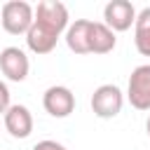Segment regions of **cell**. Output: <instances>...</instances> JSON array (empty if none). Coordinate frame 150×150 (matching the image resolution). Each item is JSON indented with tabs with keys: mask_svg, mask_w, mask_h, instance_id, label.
Wrapping results in <instances>:
<instances>
[{
	"mask_svg": "<svg viewBox=\"0 0 150 150\" xmlns=\"http://www.w3.org/2000/svg\"><path fill=\"white\" fill-rule=\"evenodd\" d=\"M9 105H12V103H9V87L0 80V115H5Z\"/></svg>",
	"mask_w": 150,
	"mask_h": 150,
	"instance_id": "obj_12",
	"label": "cell"
},
{
	"mask_svg": "<svg viewBox=\"0 0 150 150\" xmlns=\"http://www.w3.org/2000/svg\"><path fill=\"white\" fill-rule=\"evenodd\" d=\"M89 19H75L66 28V45L73 54H89Z\"/></svg>",
	"mask_w": 150,
	"mask_h": 150,
	"instance_id": "obj_9",
	"label": "cell"
},
{
	"mask_svg": "<svg viewBox=\"0 0 150 150\" xmlns=\"http://www.w3.org/2000/svg\"><path fill=\"white\" fill-rule=\"evenodd\" d=\"M145 131H148V136H150V115H148V120H145Z\"/></svg>",
	"mask_w": 150,
	"mask_h": 150,
	"instance_id": "obj_14",
	"label": "cell"
},
{
	"mask_svg": "<svg viewBox=\"0 0 150 150\" xmlns=\"http://www.w3.org/2000/svg\"><path fill=\"white\" fill-rule=\"evenodd\" d=\"M134 45L141 56H150V7H143L134 21Z\"/></svg>",
	"mask_w": 150,
	"mask_h": 150,
	"instance_id": "obj_11",
	"label": "cell"
},
{
	"mask_svg": "<svg viewBox=\"0 0 150 150\" xmlns=\"http://www.w3.org/2000/svg\"><path fill=\"white\" fill-rule=\"evenodd\" d=\"M117 45L115 33L103 23V21H91L89 28V54H108Z\"/></svg>",
	"mask_w": 150,
	"mask_h": 150,
	"instance_id": "obj_10",
	"label": "cell"
},
{
	"mask_svg": "<svg viewBox=\"0 0 150 150\" xmlns=\"http://www.w3.org/2000/svg\"><path fill=\"white\" fill-rule=\"evenodd\" d=\"M127 98L136 110H150V63L136 66L129 75Z\"/></svg>",
	"mask_w": 150,
	"mask_h": 150,
	"instance_id": "obj_4",
	"label": "cell"
},
{
	"mask_svg": "<svg viewBox=\"0 0 150 150\" xmlns=\"http://www.w3.org/2000/svg\"><path fill=\"white\" fill-rule=\"evenodd\" d=\"M68 7L59 0H42L33 7V26L26 33V45L33 54L42 56L54 52L59 38L68 28Z\"/></svg>",
	"mask_w": 150,
	"mask_h": 150,
	"instance_id": "obj_1",
	"label": "cell"
},
{
	"mask_svg": "<svg viewBox=\"0 0 150 150\" xmlns=\"http://www.w3.org/2000/svg\"><path fill=\"white\" fill-rule=\"evenodd\" d=\"M2 120H5L7 134L14 136V138H28V136L33 134V115H30V110H28L26 105H21V103L9 105L7 112L2 115Z\"/></svg>",
	"mask_w": 150,
	"mask_h": 150,
	"instance_id": "obj_8",
	"label": "cell"
},
{
	"mask_svg": "<svg viewBox=\"0 0 150 150\" xmlns=\"http://www.w3.org/2000/svg\"><path fill=\"white\" fill-rule=\"evenodd\" d=\"M42 105L52 117H68L75 110V94L63 84H52L42 94Z\"/></svg>",
	"mask_w": 150,
	"mask_h": 150,
	"instance_id": "obj_6",
	"label": "cell"
},
{
	"mask_svg": "<svg viewBox=\"0 0 150 150\" xmlns=\"http://www.w3.org/2000/svg\"><path fill=\"white\" fill-rule=\"evenodd\" d=\"M91 110L96 117L101 120H112L122 112V105H124V94L117 84H101L94 89L91 94Z\"/></svg>",
	"mask_w": 150,
	"mask_h": 150,
	"instance_id": "obj_3",
	"label": "cell"
},
{
	"mask_svg": "<svg viewBox=\"0 0 150 150\" xmlns=\"http://www.w3.org/2000/svg\"><path fill=\"white\" fill-rule=\"evenodd\" d=\"M0 70L12 82H23L30 70V61L23 49L19 47H5L0 52Z\"/></svg>",
	"mask_w": 150,
	"mask_h": 150,
	"instance_id": "obj_7",
	"label": "cell"
},
{
	"mask_svg": "<svg viewBox=\"0 0 150 150\" xmlns=\"http://www.w3.org/2000/svg\"><path fill=\"white\" fill-rule=\"evenodd\" d=\"M136 7L129 0H110L103 7V23L112 30V33H122L129 30L136 21Z\"/></svg>",
	"mask_w": 150,
	"mask_h": 150,
	"instance_id": "obj_5",
	"label": "cell"
},
{
	"mask_svg": "<svg viewBox=\"0 0 150 150\" xmlns=\"http://www.w3.org/2000/svg\"><path fill=\"white\" fill-rule=\"evenodd\" d=\"M33 150H68V148L61 145V143H56V141H52V138H45V141H38L33 145Z\"/></svg>",
	"mask_w": 150,
	"mask_h": 150,
	"instance_id": "obj_13",
	"label": "cell"
},
{
	"mask_svg": "<svg viewBox=\"0 0 150 150\" xmlns=\"http://www.w3.org/2000/svg\"><path fill=\"white\" fill-rule=\"evenodd\" d=\"M0 23L9 35H26L33 26V7L26 0H9L0 9Z\"/></svg>",
	"mask_w": 150,
	"mask_h": 150,
	"instance_id": "obj_2",
	"label": "cell"
}]
</instances>
